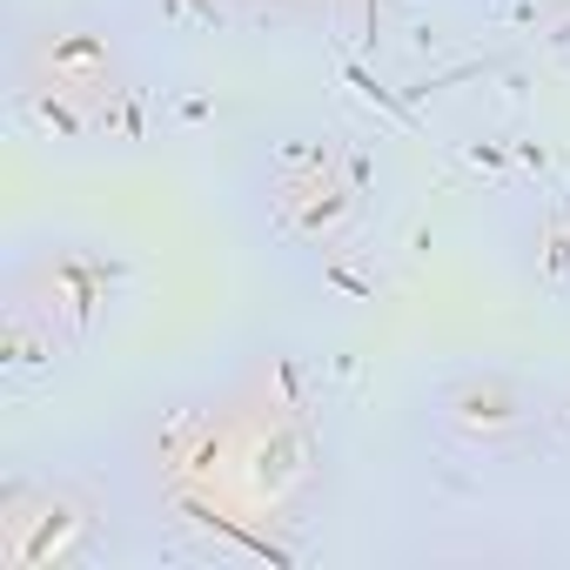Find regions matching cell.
Instances as JSON below:
<instances>
[{
	"instance_id": "6da1fadb",
	"label": "cell",
	"mask_w": 570,
	"mask_h": 570,
	"mask_svg": "<svg viewBox=\"0 0 570 570\" xmlns=\"http://www.w3.org/2000/svg\"><path fill=\"white\" fill-rule=\"evenodd\" d=\"M330 410L289 350L155 403L135 430L141 497L208 550L282 557L330 497Z\"/></svg>"
},
{
	"instance_id": "7a4b0ae2",
	"label": "cell",
	"mask_w": 570,
	"mask_h": 570,
	"mask_svg": "<svg viewBox=\"0 0 570 570\" xmlns=\"http://www.w3.org/2000/svg\"><path fill=\"white\" fill-rule=\"evenodd\" d=\"M8 101L41 148L61 155L121 148L141 135V108H148L141 48L95 0L41 8L8 41Z\"/></svg>"
},
{
	"instance_id": "3957f363",
	"label": "cell",
	"mask_w": 570,
	"mask_h": 570,
	"mask_svg": "<svg viewBox=\"0 0 570 570\" xmlns=\"http://www.w3.org/2000/svg\"><path fill=\"white\" fill-rule=\"evenodd\" d=\"M135 296V262L121 242L88 228L21 235L0 268V343L8 363H75L88 356Z\"/></svg>"
},
{
	"instance_id": "277c9868",
	"label": "cell",
	"mask_w": 570,
	"mask_h": 570,
	"mask_svg": "<svg viewBox=\"0 0 570 570\" xmlns=\"http://www.w3.org/2000/svg\"><path fill=\"white\" fill-rule=\"evenodd\" d=\"M248 202L262 235H275L289 255H336L370 215V161L330 128L275 135L255 148Z\"/></svg>"
},
{
	"instance_id": "5b68a950",
	"label": "cell",
	"mask_w": 570,
	"mask_h": 570,
	"mask_svg": "<svg viewBox=\"0 0 570 570\" xmlns=\"http://www.w3.org/2000/svg\"><path fill=\"white\" fill-rule=\"evenodd\" d=\"M430 430L456 450V456H476V463H510L523 450H537L543 436V396L497 370V363H450L436 383H430Z\"/></svg>"
},
{
	"instance_id": "8992f818",
	"label": "cell",
	"mask_w": 570,
	"mask_h": 570,
	"mask_svg": "<svg viewBox=\"0 0 570 570\" xmlns=\"http://www.w3.org/2000/svg\"><path fill=\"white\" fill-rule=\"evenodd\" d=\"M108 503L95 483H81L75 470H21L0 490V563L8 570H68L88 563L101 550V523Z\"/></svg>"
},
{
	"instance_id": "52a82bcc",
	"label": "cell",
	"mask_w": 570,
	"mask_h": 570,
	"mask_svg": "<svg viewBox=\"0 0 570 570\" xmlns=\"http://www.w3.org/2000/svg\"><path fill=\"white\" fill-rule=\"evenodd\" d=\"M530 262H537V275L550 282V289L570 296V208L537 222V235H530Z\"/></svg>"
},
{
	"instance_id": "ba28073f",
	"label": "cell",
	"mask_w": 570,
	"mask_h": 570,
	"mask_svg": "<svg viewBox=\"0 0 570 570\" xmlns=\"http://www.w3.org/2000/svg\"><path fill=\"white\" fill-rule=\"evenodd\" d=\"M248 8H262V14H289V21H330V14L356 8V0H248Z\"/></svg>"
}]
</instances>
